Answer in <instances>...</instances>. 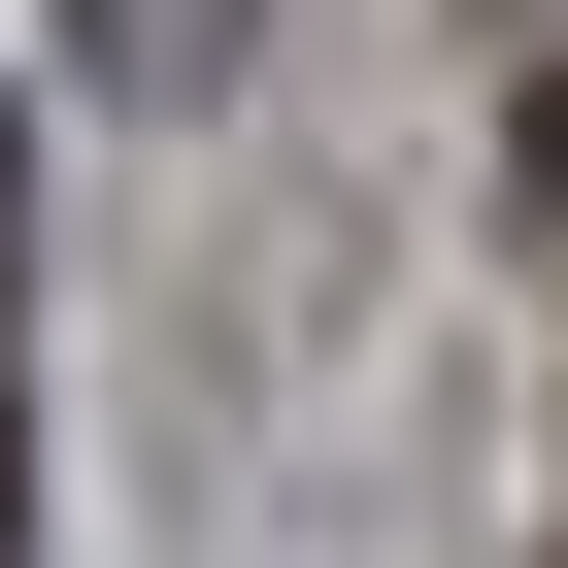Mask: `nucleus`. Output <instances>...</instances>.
Here are the masks:
<instances>
[{"label": "nucleus", "mask_w": 568, "mask_h": 568, "mask_svg": "<svg viewBox=\"0 0 568 568\" xmlns=\"http://www.w3.org/2000/svg\"><path fill=\"white\" fill-rule=\"evenodd\" d=\"M501 168L568 201V0H501Z\"/></svg>", "instance_id": "nucleus-1"}, {"label": "nucleus", "mask_w": 568, "mask_h": 568, "mask_svg": "<svg viewBox=\"0 0 568 568\" xmlns=\"http://www.w3.org/2000/svg\"><path fill=\"white\" fill-rule=\"evenodd\" d=\"M0 234H34V201H0ZM0 501H34V435H0Z\"/></svg>", "instance_id": "nucleus-3"}, {"label": "nucleus", "mask_w": 568, "mask_h": 568, "mask_svg": "<svg viewBox=\"0 0 568 568\" xmlns=\"http://www.w3.org/2000/svg\"><path fill=\"white\" fill-rule=\"evenodd\" d=\"M101 34H134V68H201V34H234V0H101Z\"/></svg>", "instance_id": "nucleus-2"}]
</instances>
